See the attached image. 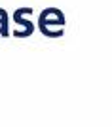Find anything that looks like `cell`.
<instances>
[{"label": "cell", "mask_w": 112, "mask_h": 127, "mask_svg": "<svg viewBox=\"0 0 112 127\" xmlns=\"http://www.w3.org/2000/svg\"><path fill=\"white\" fill-rule=\"evenodd\" d=\"M27 11H29V8H19V10H15V13H13V21H15L17 25H23L25 29H27V31H25V36L32 34V31H34V25L23 17V13H27Z\"/></svg>", "instance_id": "6da1fadb"}, {"label": "cell", "mask_w": 112, "mask_h": 127, "mask_svg": "<svg viewBox=\"0 0 112 127\" xmlns=\"http://www.w3.org/2000/svg\"><path fill=\"white\" fill-rule=\"evenodd\" d=\"M0 17H2V21H0V25H2L0 34H2V36H8V34H10V31H8V13H6V10H2V8H0Z\"/></svg>", "instance_id": "7a4b0ae2"}]
</instances>
